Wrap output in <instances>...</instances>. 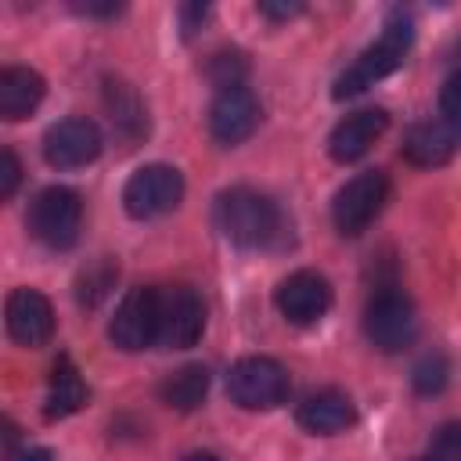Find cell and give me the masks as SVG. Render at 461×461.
Masks as SVG:
<instances>
[{
  "label": "cell",
  "mask_w": 461,
  "mask_h": 461,
  "mask_svg": "<svg viewBox=\"0 0 461 461\" xmlns=\"http://www.w3.org/2000/svg\"><path fill=\"white\" fill-rule=\"evenodd\" d=\"M450 382V357L443 349H429L411 367V385L418 396H439Z\"/></svg>",
  "instance_id": "obj_21"
},
{
  "label": "cell",
  "mask_w": 461,
  "mask_h": 461,
  "mask_svg": "<svg viewBox=\"0 0 461 461\" xmlns=\"http://www.w3.org/2000/svg\"><path fill=\"white\" fill-rule=\"evenodd\" d=\"M274 306L288 324H317L331 310V281L317 270H292L274 288Z\"/></svg>",
  "instance_id": "obj_11"
},
{
  "label": "cell",
  "mask_w": 461,
  "mask_h": 461,
  "mask_svg": "<svg viewBox=\"0 0 461 461\" xmlns=\"http://www.w3.org/2000/svg\"><path fill=\"white\" fill-rule=\"evenodd\" d=\"M364 335L382 353H400L418 335V310L396 285H382L364 306Z\"/></svg>",
  "instance_id": "obj_4"
},
{
  "label": "cell",
  "mask_w": 461,
  "mask_h": 461,
  "mask_svg": "<svg viewBox=\"0 0 461 461\" xmlns=\"http://www.w3.org/2000/svg\"><path fill=\"white\" fill-rule=\"evenodd\" d=\"M108 339L122 353H140V349L155 346V339H158V288H151V285L130 288L108 321Z\"/></svg>",
  "instance_id": "obj_9"
},
{
  "label": "cell",
  "mask_w": 461,
  "mask_h": 461,
  "mask_svg": "<svg viewBox=\"0 0 461 461\" xmlns=\"http://www.w3.org/2000/svg\"><path fill=\"white\" fill-rule=\"evenodd\" d=\"M389 130V112L385 108H357L335 122L328 133V155L335 162H357L371 151V144Z\"/></svg>",
  "instance_id": "obj_14"
},
{
  "label": "cell",
  "mask_w": 461,
  "mask_h": 461,
  "mask_svg": "<svg viewBox=\"0 0 461 461\" xmlns=\"http://www.w3.org/2000/svg\"><path fill=\"white\" fill-rule=\"evenodd\" d=\"M184 198V176L169 162H148L130 173L122 184V209L133 220H155L180 205Z\"/></svg>",
  "instance_id": "obj_7"
},
{
  "label": "cell",
  "mask_w": 461,
  "mask_h": 461,
  "mask_svg": "<svg viewBox=\"0 0 461 461\" xmlns=\"http://www.w3.org/2000/svg\"><path fill=\"white\" fill-rule=\"evenodd\" d=\"M439 119L461 137V68H454L439 86Z\"/></svg>",
  "instance_id": "obj_25"
},
{
  "label": "cell",
  "mask_w": 461,
  "mask_h": 461,
  "mask_svg": "<svg viewBox=\"0 0 461 461\" xmlns=\"http://www.w3.org/2000/svg\"><path fill=\"white\" fill-rule=\"evenodd\" d=\"M245 72H249V61H245V54H241V50H220V54H212V58H209V79H212V86H216V90L245 86V83H241V79H245Z\"/></svg>",
  "instance_id": "obj_23"
},
{
  "label": "cell",
  "mask_w": 461,
  "mask_h": 461,
  "mask_svg": "<svg viewBox=\"0 0 461 461\" xmlns=\"http://www.w3.org/2000/svg\"><path fill=\"white\" fill-rule=\"evenodd\" d=\"M86 403V382L79 375V367L61 353L50 367V378H47V396H43V414L50 421L58 418H68L76 414L79 407Z\"/></svg>",
  "instance_id": "obj_19"
},
{
  "label": "cell",
  "mask_w": 461,
  "mask_h": 461,
  "mask_svg": "<svg viewBox=\"0 0 461 461\" xmlns=\"http://www.w3.org/2000/svg\"><path fill=\"white\" fill-rule=\"evenodd\" d=\"M411 43H414V22H411V14H407L403 7H396V11L385 18L378 40L367 43V47L353 58V65L335 79L331 97H339V101L357 97V94H364L367 86H375V83H382L385 76H393V72L403 65Z\"/></svg>",
  "instance_id": "obj_2"
},
{
  "label": "cell",
  "mask_w": 461,
  "mask_h": 461,
  "mask_svg": "<svg viewBox=\"0 0 461 461\" xmlns=\"http://www.w3.org/2000/svg\"><path fill=\"white\" fill-rule=\"evenodd\" d=\"M101 148H104L101 126L86 115L58 119L43 133V158L54 169H83L101 155Z\"/></svg>",
  "instance_id": "obj_10"
},
{
  "label": "cell",
  "mask_w": 461,
  "mask_h": 461,
  "mask_svg": "<svg viewBox=\"0 0 461 461\" xmlns=\"http://www.w3.org/2000/svg\"><path fill=\"white\" fill-rule=\"evenodd\" d=\"M421 461H461V421H443L432 432Z\"/></svg>",
  "instance_id": "obj_24"
},
{
  "label": "cell",
  "mask_w": 461,
  "mask_h": 461,
  "mask_svg": "<svg viewBox=\"0 0 461 461\" xmlns=\"http://www.w3.org/2000/svg\"><path fill=\"white\" fill-rule=\"evenodd\" d=\"M205 331V303L191 285L158 288V339L162 349H191Z\"/></svg>",
  "instance_id": "obj_8"
},
{
  "label": "cell",
  "mask_w": 461,
  "mask_h": 461,
  "mask_svg": "<svg viewBox=\"0 0 461 461\" xmlns=\"http://www.w3.org/2000/svg\"><path fill=\"white\" fill-rule=\"evenodd\" d=\"M22 184V166H18V155L11 148L0 151V198H11Z\"/></svg>",
  "instance_id": "obj_26"
},
{
  "label": "cell",
  "mask_w": 461,
  "mask_h": 461,
  "mask_svg": "<svg viewBox=\"0 0 461 461\" xmlns=\"http://www.w3.org/2000/svg\"><path fill=\"white\" fill-rule=\"evenodd\" d=\"M389 176L385 169H364L357 176H349L339 191H335V202H331V223L342 238H357L364 234L385 209L389 202Z\"/></svg>",
  "instance_id": "obj_5"
},
{
  "label": "cell",
  "mask_w": 461,
  "mask_h": 461,
  "mask_svg": "<svg viewBox=\"0 0 461 461\" xmlns=\"http://www.w3.org/2000/svg\"><path fill=\"white\" fill-rule=\"evenodd\" d=\"M205 393H209V371L202 364H184L158 382V400L173 411H198L205 403Z\"/></svg>",
  "instance_id": "obj_20"
},
{
  "label": "cell",
  "mask_w": 461,
  "mask_h": 461,
  "mask_svg": "<svg viewBox=\"0 0 461 461\" xmlns=\"http://www.w3.org/2000/svg\"><path fill=\"white\" fill-rule=\"evenodd\" d=\"M457 133L443 122V119H425V122H414L407 133H403V144H400V155L411 162V166H421V169H436V166H447L457 151Z\"/></svg>",
  "instance_id": "obj_16"
},
{
  "label": "cell",
  "mask_w": 461,
  "mask_h": 461,
  "mask_svg": "<svg viewBox=\"0 0 461 461\" xmlns=\"http://www.w3.org/2000/svg\"><path fill=\"white\" fill-rule=\"evenodd\" d=\"M259 119H263V104L249 86L216 90V97L209 104V133L223 148H234V144L249 140L256 133Z\"/></svg>",
  "instance_id": "obj_12"
},
{
  "label": "cell",
  "mask_w": 461,
  "mask_h": 461,
  "mask_svg": "<svg viewBox=\"0 0 461 461\" xmlns=\"http://www.w3.org/2000/svg\"><path fill=\"white\" fill-rule=\"evenodd\" d=\"M25 227L40 245H47L54 252L72 249L79 241V230H83L79 194L65 184H50V187L36 191V198L25 209Z\"/></svg>",
  "instance_id": "obj_3"
},
{
  "label": "cell",
  "mask_w": 461,
  "mask_h": 461,
  "mask_svg": "<svg viewBox=\"0 0 461 461\" xmlns=\"http://www.w3.org/2000/svg\"><path fill=\"white\" fill-rule=\"evenodd\" d=\"M180 461H220L216 454H209V450H191V454H184Z\"/></svg>",
  "instance_id": "obj_31"
},
{
  "label": "cell",
  "mask_w": 461,
  "mask_h": 461,
  "mask_svg": "<svg viewBox=\"0 0 461 461\" xmlns=\"http://www.w3.org/2000/svg\"><path fill=\"white\" fill-rule=\"evenodd\" d=\"M76 11L94 14V18H108V14H119L122 7H119V4H76Z\"/></svg>",
  "instance_id": "obj_30"
},
{
  "label": "cell",
  "mask_w": 461,
  "mask_h": 461,
  "mask_svg": "<svg viewBox=\"0 0 461 461\" xmlns=\"http://www.w3.org/2000/svg\"><path fill=\"white\" fill-rule=\"evenodd\" d=\"M205 18H209V7H205V4H184V7H180V32L191 40V36L202 29Z\"/></svg>",
  "instance_id": "obj_27"
},
{
  "label": "cell",
  "mask_w": 461,
  "mask_h": 461,
  "mask_svg": "<svg viewBox=\"0 0 461 461\" xmlns=\"http://www.w3.org/2000/svg\"><path fill=\"white\" fill-rule=\"evenodd\" d=\"M43 94H47V83L29 65H7L0 72V115L7 122H18V119L32 115L40 108Z\"/></svg>",
  "instance_id": "obj_18"
},
{
  "label": "cell",
  "mask_w": 461,
  "mask_h": 461,
  "mask_svg": "<svg viewBox=\"0 0 461 461\" xmlns=\"http://www.w3.org/2000/svg\"><path fill=\"white\" fill-rule=\"evenodd\" d=\"M115 277H119V267H115L108 256H101V259H94L90 267H83V270H79V281H76V299H79V306H97V303L112 292Z\"/></svg>",
  "instance_id": "obj_22"
},
{
  "label": "cell",
  "mask_w": 461,
  "mask_h": 461,
  "mask_svg": "<svg viewBox=\"0 0 461 461\" xmlns=\"http://www.w3.org/2000/svg\"><path fill=\"white\" fill-rule=\"evenodd\" d=\"M104 108H108L112 133L122 140V148H137L148 137V104L133 90V83L108 76L104 79Z\"/></svg>",
  "instance_id": "obj_15"
},
{
  "label": "cell",
  "mask_w": 461,
  "mask_h": 461,
  "mask_svg": "<svg viewBox=\"0 0 461 461\" xmlns=\"http://www.w3.org/2000/svg\"><path fill=\"white\" fill-rule=\"evenodd\" d=\"M256 11H259L263 18L285 22V18H295V14L303 11V4H270V0H263V4H256Z\"/></svg>",
  "instance_id": "obj_28"
},
{
  "label": "cell",
  "mask_w": 461,
  "mask_h": 461,
  "mask_svg": "<svg viewBox=\"0 0 461 461\" xmlns=\"http://www.w3.org/2000/svg\"><path fill=\"white\" fill-rule=\"evenodd\" d=\"M216 230L238 249H281L288 241V220L281 205L256 187H227L212 202Z\"/></svg>",
  "instance_id": "obj_1"
},
{
  "label": "cell",
  "mask_w": 461,
  "mask_h": 461,
  "mask_svg": "<svg viewBox=\"0 0 461 461\" xmlns=\"http://www.w3.org/2000/svg\"><path fill=\"white\" fill-rule=\"evenodd\" d=\"M7 461H54V454L47 447H22V450L7 454Z\"/></svg>",
  "instance_id": "obj_29"
},
{
  "label": "cell",
  "mask_w": 461,
  "mask_h": 461,
  "mask_svg": "<svg viewBox=\"0 0 461 461\" xmlns=\"http://www.w3.org/2000/svg\"><path fill=\"white\" fill-rule=\"evenodd\" d=\"M288 371L274 357H241L227 371V396L241 411H274L288 400Z\"/></svg>",
  "instance_id": "obj_6"
},
{
  "label": "cell",
  "mask_w": 461,
  "mask_h": 461,
  "mask_svg": "<svg viewBox=\"0 0 461 461\" xmlns=\"http://www.w3.org/2000/svg\"><path fill=\"white\" fill-rule=\"evenodd\" d=\"M4 321H7V335L25 349H40L54 335V306L40 288H14L7 295Z\"/></svg>",
  "instance_id": "obj_13"
},
{
  "label": "cell",
  "mask_w": 461,
  "mask_h": 461,
  "mask_svg": "<svg viewBox=\"0 0 461 461\" xmlns=\"http://www.w3.org/2000/svg\"><path fill=\"white\" fill-rule=\"evenodd\" d=\"M295 421L313 436H335L357 421V411L342 389H317L295 407Z\"/></svg>",
  "instance_id": "obj_17"
}]
</instances>
